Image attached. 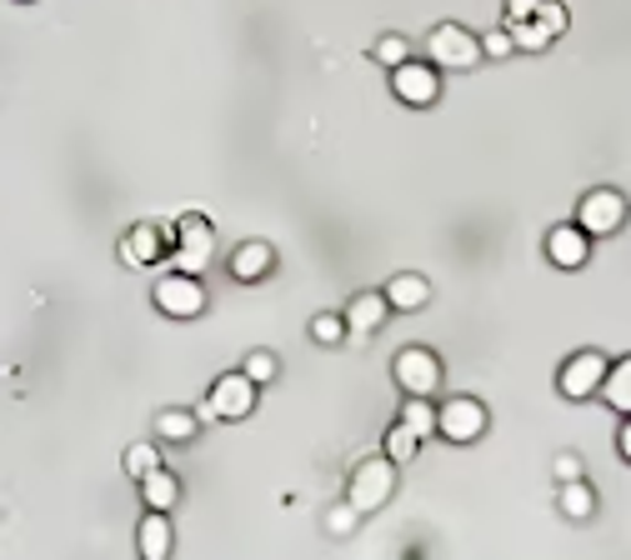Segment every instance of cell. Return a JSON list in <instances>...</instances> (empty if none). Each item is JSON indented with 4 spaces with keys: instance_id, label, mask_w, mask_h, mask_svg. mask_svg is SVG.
<instances>
[{
    "instance_id": "22",
    "label": "cell",
    "mask_w": 631,
    "mask_h": 560,
    "mask_svg": "<svg viewBox=\"0 0 631 560\" xmlns=\"http://www.w3.org/2000/svg\"><path fill=\"white\" fill-rule=\"evenodd\" d=\"M416 451H421V435H416L406 420H396L392 431H386V455H392L396 465H406V461H416Z\"/></svg>"
},
{
    "instance_id": "3",
    "label": "cell",
    "mask_w": 631,
    "mask_h": 560,
    "mask_svg": "<svg viewBox=\"0 0 631 560\" xmlns=\"http://www.w3.org/2000/svg\"><path fill=\"white\" fill-rule=\"evenodd\" d=\"M151 301H156V311L171 315V321H196V315L206 311V286H201V276L165 270V276L151 286Z\"/></svg>"
},
{
    "instance_id": "4",
    "label": "cell",
    "mask_w": 631,
    "mask_h": 560,
    "mask_svg": "<svg viewBox=\"0 0 631 560\" xmlns=\"http://www.w3.org/2000/svg\"><path fill=\"white\" fill-rule=\"evenodd\" d=\"M426 55H431L436 71H471V65H481V35L447 21L426 35Z\"/></svg>"
},
{
    "instance_id": "9",
    "label": "cell",
    "mask_w": 631,
    "mask_h": 560,
    "mask_svg": "<svg viewBox=\"0 0 631 560\" xmlns=\"http://www.w3.org/2000/svg\"><path fill=\"white\" fill-rule=\"evenodd\" d=\"M601 380H607V356L601 351H577L556 376V390L566 400H591L601 390Z\"/></svg>"
},
{
    "instance_id": "16",
    "label": "cell",
    "mask_w": 631,
    "mask_h": 560,
    "mask_svg": "<svg viewBox=\"0 0 631 560\" xmlns=\"http://www.w3.org/2000/svg\"><path fill=\"white\" fill-rule=\"evenodd\" d=\"M386 301H392V311H421V305L431 301V280L406 270V276L386 280Z\"/></svg>"
},
{
    "instance_id": "23",
    "label": "cell",
    "mask_w": 631,
    "mask_h": 560,
    "mask_svg": "<svg viewBox=\"0 0 631 560\" xmlns=\"http://www.w3.org/2000/svg\"><path fill=\"white\" fill-rule=\"evenodd\" d=\"M506 31H512L516 51H546V45H552V35H546L532 15H526V21H506Z\"/></svg>"
},
{
    "instance_id": "28",
    "label": "cell",
    "mask_w": 631,
    "mask_h": 560,
    "mask_svg": "<svg viewBox=\"0 0 631 560\" xmlns=\"http://www.w3.org/2000/svg\"><path fill=\"white\" fill-rule=\"evenodd\" d=\"M240 370H246L256 386H271V380H276V356H271V351H250Z\"/></svg>"
},
{
    "instance_id": "12",
    "label": "cell",
    "mask_w": 631,
    "mask_h": 560,
    "mask_svg": "<svg viewBox=\"0 0 631 560\" xmlns=\"http://www.w3.org/2000/svg\"><path fill=\"white\" fill-rule=\"evenodd\" d=\"M546 256H552V266H562V270H581L591 256V236L581 226H552L546 230Z\"/></svg>"
},
{
    "instance_id": "5",
    "label": "cell",
    "mask_w": 631,
    "mask_h": 560,
    "mask_svg": "<svg viewBox=\"0 0 631 560\" xmlns=\"http://www.w3.org/2000/svg\"><path fill=\"white\" fill-rule=\"evenodd\" d=\"M436 435H447L451 445H471L486 435V406L477 396H451L436 406Z\"/></svg>"
},
{
    "instance_id": "29",
    "label": "cell",
    "mask_w": 631,
    "mask_h": 560,
    "mask_svg": "<svg viewBox=\"0 0 631 560\" xmlns=\"http://www.w3.org/2000/svg\"><path fill=\"white\" fill-rule=\"evenodd\" d=\"M356 526H361V510L351 506V500H346V506H331L327 510V530H331V536H351Z\"/></svg>"
},
{
    "instance_id": "8",
    "label": "cell",
    "mask_w": 631,
    "mask_h": 560,
    "mask_svg": "<svg viewBox=\"0 0 631 560\" xmlns=\"http://www.w3.org/2000/svg\"><path fill=\"white\" fill-rule=\"evenodd\" d=\"M392 90L402 106H436L441 100V71H436L431 61H402L392 71Z\"/></svg>"
},
{
    "instance_id": "32",
    "label": "cell",
    "mask_w": 631,
    "mask_h": 560,
    "mask_svg": "<svg viewBox=\"0 0 631 560\" xmlns=\"http://www.w3.org/2000/svg\"><path fill=\"white\" fill-rule=\"evenodd\" d=\"M536 6L542 0H506V21H526V15H536Z\"/></svg>"
},
{
    "instance_id": "26",
    "label": "cell",
    "mask_w": 631,
    "mask_h": 560,
    "mask_svg": "<svg viewBox=\"0 0 631 560\" xmlns=\"http://www.w3.org/2000/svg\"><path fill=\"white\" fill-rule=\"evenodd\" d=\"M371 55H376V61H382L386 71H396L402 61H411V45H406L402 35H382V41L371 45Z\"/></svg>"
},
{
    "instance_id": "2",
    "label": "cell",
    "mask_w": 631,
    "mask_h": 560,
    "mask_svg": "<svg viewBox=\"0 0 631 560\" xmlns=\"http://www.w3.org/2000/svg\"><path fill=\"white\" fill-rule=\"evenodd\" d=\"M211 256H216V230L206 216H181L175 220V246H171V270L185 276H206Z\"/></svg>"
},
{
    "instance_id": "17",
    "label": "cell",
    "mask_w": 631,
    "mask_h": 560,
    "mask_svg": "<svg viewBox=\"0 0 631 560\" xmlns=\"http://www.w3.org/2000/svg\"><path fill=\"white\" fill-rule=\"evenodd\" d=\"M141 500H146V510H171L181 500V481L156 465L151 475H141Z\"/></svg>"
},
{
    "instance_id": "6",
    "label": "cell",
    "mask_w": 631,
    "mask_h": 560,
    "mask_svg": "<svg viewBox=\"0 0 631 560\" xmlns=\"http://www.w3.org/2000/svg\"><path fill=\"white\" fill-rule=\"evenodd\" d=\"M392 376L402 386V396H436L441 390V360L426 345H402L392 360Z\"/></svg>"
},
{
    "instance_id": "10",
    "label": "cell",
    "mask_w": 631,
    "mask_h": 560,
    "mask_svg": "<svg viewBox=\"0 0 631 560\" xmlns=\"http://www.w3.org/2000/svg\"><path fill=\"white\" fill-rule=\"evenodd\" d=\"M256 380L246 376V370H226V376L211 386V400L206 406L216 410V420H246L250 410H256Z\"/></svg>"
},
{
    "instance_id": "24",
    "label": "cell",
    "mask_w": 631,
    "mask_h": 560,
    "mask_svg": "<svg viewBox=\"0 0 631 560\" xmlns=\"http://www.w3.org/2000/svg\"><path fill=\"white\" fill-rule=\"evenodd\" d=\"M156 465H161V451H156L151 441H136L131 451H126V475H131V481H141V475H151Z\"/></svg>"
},
{
    "instance_id": "18",
    "label": "cell",
    "mask_w": 631,
    "mask_h": 560,
    "mask_svg": "<svg viewBox=\"0 0 631 560\" xmlns=\"http://www.w3.org/2000/svg\"><path fill=\"white\" fill-rule=\"evenodd\" d=\"M597 396H607V406H611V410L631 416V356H621L617 366H607V380H601Z\"/></svg>"
},
{
    "instance_id": "13",
    "label": "cell",
    "mask_w": 631,
    "mask_h": 560,
    "mask_svg": "<svg viewBox=\"0 0 631 560\" xmlns=\"http://www.w3.org/2000/svg\"><path fill=\"white\" fill-rule=\"evenodd\" d=\"M386 315H392L386 291H361V295H351V305H346V331L351 335H376L386 325Z\"/></svg>"
},
{
    "instance_id": "11",
    "label": "cell",
    "mask_w": 631,
    "mask_h": 560,
    "mask_svg": "<svg viewBox=\"0 0 631 560\" xmlns=\"http://www.w3.org/2000/svg\"><path fill=\"white\" fill-rule=\"evenodd\" d=\"M175 246V226H151V220H141V226L126 230V240H120V260L126 266H156V260H165Z\"/></svg>"
},
{
    "instance_id": "20",
    "label": "cell",
    "mask_w": 631,
    "mask_h": 560,
    "mask_svg": "<svg viewBox=\"0 0 631 560\" xmlns=\"http://www.w3.org/2000/svg\"><path fill=\"white\" fill-rule=\"evenodd\" d=\"M196 431H201L196 410H161V416H156V435H161V441H171V445L196 441Z\"/></svg>"
},
{
    "instance_id": "27",
    "label": "cell",
    "mask_w": 631,
    "mask_h": 560,
    "mask_svg": "<svg viewBox=\"0 0 631 560\" xmlns=\"http://www.w3.org/2000/svg\"><path fill=\"white\" fill-rule=\"evenodd\" d=\"M532 21L542 25V31L556 41V35L566 31V6H562V0H542V6H536V15H532Z\"/></svg>"
},
{
    "instance_id": "19",
    "label": "cell",
    "mask_w": 631,
    "mask_h": 560,
    "mask_svg": "<svg viewBox=\"0 0 631 560\" xmlns=\"http://www.w3.org/2000/svg\"><path fill=\"white\" fill-rule=\"evenodd\" d=\"M556 506H562L566 520H591V510H597V491H591L587 481H562V496H556Z\"/></svg>"
},
{
    "instance_id": "34",
    "label": "cell",
    "mask_w": 631,
    "mask_h": 560,
    "mask_svg": "<svg viewBox=\"0 0 631 560\" xmlns=\"http://www.w3.org/2000/svg\"><path fill=\"white\" fill-rule=\"evenodd\" d=\"M21 6H31V0H21Z\"/></svg>"
},
{
    "instance_id": "31",
    "label": "cell",
    "mask_w": 631,
    "mask_h": 560,
    "mask_svg": "<svg viewBox=\"0 0 631 560\" xmlns=\"http://www.w3.org/2000/svg\"><path fill=\"white\" fill-rule=\"evenodd\" d=\"M577 475H581V455H571V451L556 455V481H577Z\"/></svg>"
},
{
    "instance_id": "30",
    "label": "cell",
    "mask_w": 631,
    "mask_h": 560,
    "mask_svg": "<svg viewBox=\"0 0 631 560\" xmlns=\"http://www.w3.org/2000/svg\"><path fill=\"white\" fill-rule=\"evenodd\" d=\"M481 55H486V61H506V55H516L512 31H491V35H481Z\"/></svg>"
},
{
    "instance_id": "14",
    "label": "cell",
    "mask_w": 631,
    "mask_h": 560,
    "mask_svg": "<svg viewBox=\"0 0 631 560\" xmlns=\"http://www.w3.org/2000/svg\"><path fill=\"white\" fill-rule=\"evenodd\" d=\"M271 270H276V250H271V240H240L236 256H231V276L246 280V286L266 280Z\"/></svg>"
},
{
    "instance_id": "15",
    "label": "cell",
    "mask_w": 631,
    "mask_h": 560,
    "mask_svg": "<svg viewBox=\"0 0 631 560\" xmlns=\"http://www.w3.org/2000/svg\"><path fill=\"white\" fill-rule=\"evenodd\" d=\"M171 510H146L141 530H136V546H141V560H165L175 546V530H171Z\"/></svg>"
},
{
    "instance_id": "7",
    "label": "cell",
    "mask_w": 631,
    "mask_h": 560,
    "mask_svg": "<svg viewBox=\"0 0 631 560\" xmlns=\"http://www.w3.org/2000/svg\"><path fill=\"white\" fill-rule=\"evenodd\" d=\"M577 226L587 230L591 240L617 236V230L627 226V195L611 191V185H601V191L581 195V205H577Z\"/></svg>"
},
{
    "instance_id": "1",
    "label": "cell",
    "mask_w": 631,
    "mask_h": 560,
    "mask_svg": "<svg viewBox=\"0 0 631 560\" xmlns=\"http://www.w3.org/2000/svg\"><path fill=\"white\" fill-rule=\"evenodd\" d=\"M392 496H396V461L386 451L366 455V461L351 471V481H346V500L361 510V516H376Z\"/></svg>"
},
{
    "instance_id": "21",
    "label": "cell",
    "mask_w": 631,
    "mask_h": 560,
    "mask_svg": "<svg viewBox=\"0 0 631 560\" xmlns=\"http://www.w3.org/2000/svg\"><path fill=\"white\" fill-rule=\"evenodd\" d=\"M402 420L411 426L416 435H436V406H431V396H406V406H402Z\"/></svg>"
},
{
    "instance_id": "33",
    "label": "cell",
    "mask_w": 631,
    "mask_h": 560,
    "mask_svg": "<svg viewBox=\"0 0 631 560\" xmlns=\"http://www.w3.org/2000/svg\"><path fill=\"white\" fill-rule=\"evenodd\" d=\"M617 451H621V461L631 465V416H627V426H621V435H617Z\"/></svg>"
},
{
    "instance_id": "25",
    "label": "cell",
    "mask_w": 631,
    "mask_h": 560,
    "mask_svg": "<svg viewBox=\"0 0 631 560\" xmlns=\"http://www.w3.org/2000/svg\"><path fill=\"white\" fill-rule=\"evenodd\" d=\"M346 335H351V331H346V315L321 311V315L311 321V341H321V345H341Z\"/></svg>"
}]
</instances>
